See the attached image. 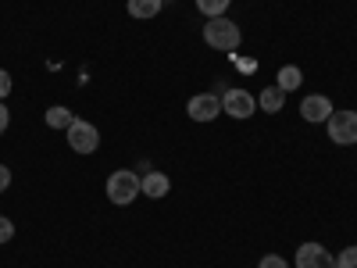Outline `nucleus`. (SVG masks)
Segmentation results:
<instances>
[{"label": "nucleus", "instance_id": "nucleus-1", "mask_svg": "<svg viewBox=\"0 0 357 268\" xmlns=\"http://www.w3.org/2000/svg\"><path fill=\"white\" fill-rule=\"evenodd\" d=\"M204 40H207V47H215V50H236L240 47V40H243V33H240V25H236L232 18H211L204 25Z\"/></svg>", "mask_w": 357, "mask_h": 268}, {"label": "nucleus", "instance_id": "nucleus-2", "mask_svg": "<svg viewBox=\"0 0 357 268\" xmlns=\"http://www.w3.org/2000/svg\"><path fill=\"white\" fill-rule=\"evenodd\" d=\"M139 179L143 175H136V172H111L107 175V200L111 204H118V207H126V204H132L143 190H139Z\"/></svg>", "mask_w": 357, "mask_h": 268}, {"label": "nucleus", "instance_id": "nucleus-3", "mask_svg": "<svg viewBox=\"0 0 357 268\" xmlns=\"http://www.w3.org/2000/svg\"><path fill=\"white\" fill-rule=\"evenodd\" d=\"M65 136H68V147L75 154H93L97 147H100V133H97V126L93 122H86V118H75V122L65 129Z\"/></svg>", "mask_w": 357, "mask_h": 268}, {"label": "nucleus", "instance_id": "nucleus-4", "mask_svg": "<svg viewBox=\"0 0 357 268\" xmlns=\"http://www.w3.org/2000/svg\"><path fill=\"white\" fill-rule=\"evenodd\" d=\"M325 129H329V140L340 143V147L357 143V111H333Z\"/></svg>", "mask_w": 357, "mask_h": 268}, {"label": "nucleus", "instance_id": "nucleus-5", "mask_svg": "<svg viewBox=\"0 0 357 268\" xmlns=\"http://www.w3.org/2000/svg\"><path fill=\"white\" fill-rule=\"evenodd\" d=\"M254 111H257V97L247 94V89H225V94H222V114L250 118Z\"/></svg>", "mask_w": 357, "mask_h": 268}, {"label": "nucleus", "instance_id": "nucleus-6", "mask_svg": "<svg viewBox=\"0 0 357 268\" xmlns=\"http://www.w3.org/2000/svg\"><path fill=\"white\" fill-rule=\"evenodd\" d=\"M186 114L193 118V122H215V118L222 114V97L218 94H197V97H190Z\"/></svg>", "mask_w": 357, "mask_h": 268}, {"label": "nucleus", "instance_id": "nucleus-7", "mask_svg": "<svg viewBox=\"0 0 357 268\" xmlns=\"http://www.w3.org/2000/svg\"><path fill=\"white\" fill-rule=\"evenodd\" d=\"M293 265L296 268H336V258L325 251L321 244H301V247H296Z\"/></svg>", "mask_w": 357, "mask_h": 268}, {"label": "nucleus", "instance_id": "nucleus-8", "mask_svg": "<svg viewBox=\"0 0 357 268\" xmlns=\"http://www.w3.org/2000/svg\"><path fill=\"white\" fill-rule=\"evenodd\" d=\"M301 114H304V122H329V114H333V100H329V97H321V94L304 97Z\"/></svg>", "mask_w": 357, "mask_h": 268}, {"label": "nucleus", "instance_id": "nucleus-9", "mask_svg": "<svg viewBox=\"0 0 357 268\" xmlns=\"http://www.w3.org/2000/svg\"><path fill=\"white\" fill-rule=\"evenodd\" d=\"M139 190H143L146 197L161 200V197H168V190H172V179H168L165 172H146V175L139 179Z\"/></svg>", "mask_w": 357, "mask_h": 268}, {"label": "nucleus", "instance_id": "nucleus-10", "mask_svg": "<svg viewBox=\"0 0 357 268\" xmlns=\"http://www.w3.org/2000/svg\"><path fill=\"white\" fill-rule=\"evenodd\" d=\"M282 104H286V94H282L279 86H264V89H261L257 107H264L268 114H279V111H282Z\"/></svg>", "mask_w": 357, "mask_h": 268}, {"label": "nucleus", "instance_id": "nucleus-11", "mask_svg": "<svg viewBox=\"0 0 357 268\" xmlns=\"http://www.w3.org/2000/svg\"><path fill=\"white\" fill-rule=\"evenodd\" d=\"M165 0H129V15L139 18V22H151L158 11H161Z\"/></svg>", "mask_w": 357, "mask_h": 268}, {"label": "nucleus", "instance_id": "nucleus-12", "mask_svg": "<svg viewBox=\"0 0 357 268\" xmlns=\"http://www.w3.org/2000/svg\"><path fill=\"white\" fill-rule=\"evenodd\" d=\"M275 79H279L275 86L282 89V94H289V89H296V86H301V82H304V75H301V68H296V65H282Z\"/></svg>", "mask_w": 357, "mask_h": 268}, {"label": "nucleus", "instance_id": "nucleus-13", "mask_svg": "<svg viewBox=\"0 0 357 268\" xmlns=\"http://www.w3.org/2000/svg\"><path fill=\"white\" fill-rule=\"evenodd\" d=\"M72 122H75L72 107H61V104H57V107H47V126H50V129H68Z\"/></svg>", "mask_w": 357, "mask_h": 268}, {"label": "nucleus", "instance_id": "nucleus-14", "mask_svg": "<svg viewBox=\"0 0 357 268\" xmlns=\"http://www.w3.org/2000/svg\"><path fill=\"white\" fill-rule=\"evenodd\" d=\"M197 8H200V15H207V18H222L225 8H229V0H197Z\"/></svg>", "mask_w": 357, "mask_h": 268}, {"label": "nucleus", "instance_id": "nucleus-15", "mask_svg": "<svg viewBox=\"0 0 357 268\" xmlns=\"http://www.w3.org/2000/svg\"><path fill=\"white\" fill-rule=\"evenodd\" d=\"M336 268H357V247H347V251H340V258H336Z\"/></svg>", "mask_w": 357, "mask_h": 268}, {"label": "nucleus", "instance_id": "nucleus-16", "mask_svg": "<svg viewBox=\"0 0 357 268\" xmlns=\"http://www.w3.org/2000/svg\"><path fill=\"white\" fill-rule=\"evenodd\" d=\"M257 268H289V265H286V258H279V254H268V258H261Z\"/></svg>", "mask_w": 357, "mask_h": 268}, {"label": "nucleus", "instance_id": "nucleus-17", "mask_svg": "<svg viewBox=\"0 0 357 268\" xmlns=\"http://www.w3.org/2000/svg\"><path fill=\"white\" fill-rule=\"evenodd\" d=\"M11 236H15V222L11 218H0V244H8Z\"/></svg>", "mask_w": 357, "mask_h": 268}, {"label": "nucleus", "instance_id": "nucleus-18", "mask_svg": "<svg viewBox=\"0 0 357 268\" xmlns=\"http://www.w3.org/2000/svg\"><path fill=\"white\" fill-rule=\"evenodd\" d=\"M8 126H11V111H8V104L0 100V136L8 133Z\"/></svg>", "mask_w": 357, "mask_h": 268}, {"label": "nucleus", "instance_id": "nucleus-19", "mask_svg": "<svg viewBox=\"0 0 357 268\" xmlns=\"http://www.w3.org/2000/svg\"><path fill=\"white\" fill-rule=\"evenodd\" d=\"M8 94H11V75L0 68V100H8Z\"/></svg>", "mask_w": 357, "mask_h": 268}, {"label": "nucleus", "instance_id": "nucleus-20", "mask_svg": "<svg viewBox=\"0 0 357 268\" xmlns=\"http://www.w3.org/2000/svg\"><path fill=\"white\" fill-rule=\"evenodd\" d=\"M8 186H11V168H8V165H0V193H4Z\"/></svg>", "mask_w": 357, "mask_h": 268}]
</instances>
